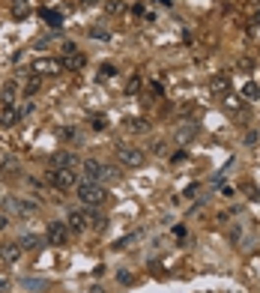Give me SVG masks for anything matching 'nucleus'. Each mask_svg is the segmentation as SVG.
Masks as SVG:
<instances>
[{"mask_svg":"<svg viewBox=\"0 0 260 293\" xmlns=\"http://www.w3.org/2000/svg\"><path fill=\"white\" fill-rule=\"evenodd\" d=\"M78 198L84 206H102L108 201V189L102 186V182H78Z\"/></svg>","mask_w":260,"mask_h":293,"instance_id":"f257e3e1","label":"nucleus"},{"mask_svg":"<svg viewBox=\"0 0 260 293\" xmlns=\"http://www.w3.org/2000/svg\"><path fill=\"white\" fill-rule=\"evenodd\" d=\"M48 168H51V171H78V168H81V159L72 153V150H57V153H51Z\"/></svg>","mask_w":260,"mask_h":293,"instance_id":"f03ea898","label":"nucleus"},{"mask_svg":"<svg viewBox=\"0 0 260 293\" xmlns=\"http://www.w3.org/2000/svg\"><path fill=\"white\" fill-rule=\"evenodd\" d=\"M3 212L12 218V215H33V212H39V204H33V201H21V198H3Z\"/></svg>","mask_w":260,"mask_h":293,"instance_id":"7ed1b4c3","label":"nucleus"},{"mask_svg":"<svg viewBox=\"0 0 260 293\" xmlns=\"http://www.w3.org/2000/svg\"><path fill=\"white\" fill-rule=\"evenodd\" d=\"M48 182L63 192H69L72 186H78L81 182V171H48Z\"/></svg>","mask_w":260,"mask_h":293,"instance_id":"20e7f679","label":"nucleus"},{"mask_svg":"<svg viewBox=\"0 0 260 293\" xmlns=\"http://www.w3.org/2000/svg\"><path fill=\"white\" fill-rule=\"evenodd\" d=\"M117 159H120V165H126V168H141V165H144V153L138 150V146H132V144H120V146H117Z\"/></svg>","mask_w":260,"mask_h":293,"instance_id":"39448f33","label":"nucleus"},{"mask_svg":"<svg viewBox=\"0 0 260 293\" xmlns=\"http://www.w3.org/2000/svg\"><path fill=\"white\" fill-rule=\"evenodd\" d=\"M33 72L36 75H63V63L60 60H54V57H36L33 60Z\"/></svg>","mask_w":260,"mask_h":293,"instance_id":"423d86ee","label":"nucleus"},{"mask_svg":"<svg viewBox=\"0 0 260 293\" xmlns=\"http://www.w3.org/2000/svg\"><path fill=\"white\" fill-rule=\"evenodd\" d=\"M90 218H93V209H69V231L72 234H81L90 228Z\"/></svg>","mask_w":260,"mask_h":293,"instance_id":"0eeeda50","label":"nucleus"},{"mask_svg":"<svg viewBox=\"0 0 260 293\" xmlns=\"http://www.w3.org/2000/svg\"><path fill=\"white\" fill-rule=\"evenodd\" d=\"M81 176H84V182H102L105 186V165L96 159H87V162H81Z\"/></svg>","mask_w":260,"mask_h":293,"instance_id":"6e6552de","label":"nucleus"},{"mask_svg":"<svg viewBox=\"0 0 260 293\" xmlns=\"http://www.w3.org/2000/svg\"><path fill=\"white\" fill-rule=\"evenodd\" d=\"M45 239H48L51 245H66V242H69V225H66V222H51Z\"/></svg>","mask_w":260,"mask_h":293,"instance_id":"1a4fd4ad","label":"nucleus"},{"mask_svg":"<svg viewBox=\"0 0 260 293\" xmlns=\"http://www.w3.org/2000/svg\"><path fill=\"white\" fill-rule=\"evenodd\" d=\"M18 93H21V84H18L15 78L3 81V87H0V105H6V108H15V99H18Z\"/></svg>","mask_w":260,"mask_h":293,"instance_id":"9d476101","label":"nucleus"},{"mask_svg":"<svg viewBox=\"0 0 260 293\" xmlns=\"http://www.w3.org/2000/svg\"><path fill=\"white\" fill-rule=\"evenodd\" d=\"M18 120H21V111H18V108H6V105H0V129H12Z\"/></svg>","mask_w":260,"mask_h":293,"instance_id":"9b49d317","label":"nucleus"},{"mask_svg":"<svg viewBox=\"0 0 260 293\" xmlns=\"http://www.w3.org/2000/svg\"><path fill=\"white\" fill-rule=\"evenodd\" d=\"M18 258H21V245L18 242H3L0 245V261L3 264H18Z\"/></svg>","mask_w":260,"mask_h":293,"instance_id":"f8f14e48","label":"nucleus"},{"mask_svg":"<svg viewBox=\"0 0 260 293\" xmlns=\"http://www.w3.org/2000/svg\"><path fill=\"white\" fill-rule=\"evenodd\" d=\"M209 90H212L215 96H228V93H231V78H228V75H215V78L209 81Z\"/></svg>","mask_w":260,"mask_h":293,"instance_id":"ddd939ff","label":"nucleus"},{"mask_svg":"<svg viewBox=\"0 0 260 293\" xmlns=\"http://www.w3.org/2000/svg\"><path fill=\"white\" fill-rule=\"evenodd\" d=\"M195 135H198V126H195V123H185L182 129H176V144L185 146L189 141H195Z\"/></svg>","mask_w":260,"mask_h":293,"instance_id":"4468645a","label":"nucleus"},{"mask_svg":"<svg viewBox=\"0 0 260 293\" xmlns=\"http://www.w3.org/2000/svg\"><path fill=\"white\" fill-rule=\"evenodd\" d=\"M84 63H87V60H84L81 51H66V63H63V69H75V72H78V69H84Z\"/></svg>","mask_w":260,"mask_h":293,"instance_id":"2eb2a0df","label":"nucleus"},{"mask_svg":"<svg viewBox=\"0 0 260 293\" xmlns=\"http://www.w3.org/2000/svg\"><path fill=\"white\" fill-rule=\"evenodd\" d=\"M18 245H21V251H33V248H39V245H42V236H36V234H24V236L18 239Z\"/></svg>","mask_w":260,"mask_h":293,"instance_id":"dca6fc26","label":"nucleus"},{"mask_svg":"<svg viewBox=\"0 0 260 293\" xmlns=\"http://www.w3.org/2000/svg\"><path fill=\"white\" fill-rule=\"evenodd\" d=\"M39 87H42V75H36V72H33V75L24 81V96H33Z\"/></svg>","mask_w":260,"mask_h":293,"instance_id":"f3484780","label":"nucleus"},{"mask_svg":"<svg viewBox=\"0 0 260 293\" xmlns=\"http://www.w3.org/2000/svg\"><path fill=\"white\" fill-rule=\"evenodd\" d=\"M42 18H45V24H51V27H63V15L54 12V9H42Z\"/></svg>","mask_w":260,"mask_h":293,"instance_id":"a211bd4d","label":"nucleus"},{"mask_svg":"<svg viewBox=\"0 0 260 293\" xmlns=\"http://www.w3.org/2000/svg\"><path fill=\"white\" fill-rule=\"evenodd\" d=\"M87 33H90V39H102V42H105V39H111V33H108V30H105L102 24H96V27H90Z\"/></svg>","mask_w":260,"mask_h":293,"instance_id":"6ab92c4d","label":"nucleus"},{"mask_svg":"<svg viewBox=\"0 0 260 293\" xmlns=\"http://www.w3.org/2000/svg\"><path fill=\"white\" fill-rule=\"evenodd\" d=\"M21 287H24V290H42L45 281H42V278H21Z\"/></svg>","mask_w":260,"mask_h":293,"instance_id":"aec40b11","label":"nucleus"},{"mask_svg":"<svg viewBox=\"0 0 260 293\" xmlns=\"http://www.w3.org/2000/svg\"><path fill=\"white\" fill-rule=\"evenodd\" d=\"M242 96H245V99H260V87H257L254 81H248V84L242 87Z\"/></svg>","mask_w":260,"mask_h":293,"instance_id":"412c9836","label":"nucleus"},{"mask_svg":"<svg viewBox=\"0 0 260 293\" xmlns=\"http://www.w3.org/2000/svg\"><path fill=\"white\" fill-rule=\"evenodd\" d=\"M12 15L15 18H24L27 15V0H12Z\"/></svg>","mask_w":260,"mask_h":293,"instance_id":"4be33fe9","label":"nucleus"},{"mask_svg":"<svg viewBox=\"0 0 260 293\" xmlns=\"http://www.w3.org/2000/svg\"><path fill=\"white\" fill-rule=\"evenodd\" d=\"M90 228H93V231H105V228H108V218L93 212V218H90Z\"/></svg>","mask_w":260,"mask_h":293,"instance_id":"5701e85b","label":"nucleus"},{"mask_svg":"<svg viewBox=\"0 0 260 293\" xmlns=\"http://www.w3.org/2000/svg\"><path fill=\"white\" fill-rule=\"evenodd\" d=\"M108 12H126V3H123V0H108Z\"/></svg>","mask_w":260,"mask_h":293,"instance_id":"b1692460","label":"nucleus"},{"mask_svg":"<svg viewBox=\"0 0 260 293\" xmlns=\"http://www.w3.org/2000/svg\"><path fill=\"white\" fill-rule=\"evenodd\" d=\"M90 126H93V129H96V132H102V129H105V126H108V120H105V114H96V117H93V120H90Z\"/></svg>","mask_w":260,"mask_h":293,"instance_id":"393cba45","label":"nucleus"},{"mask_svg":"<svg viewBox=\"0 0 260 293\" xmlns=\"http://www.w3.org/2000/svg\"><path fill=\"white\" fill-rule=\"evenodd\" d=\"M138 236H141V234H129V236H123V239H120V242H117L114 248H129V245H132V242H135Z\"/></svg>","mask_w":260,"mask_h":293,"instance_id":"a878e982","label":"nucleus"},{"mask_svg":"<svg viewBox=\"0 0 260 293\" xmlns=\"http://www.w3.org/2000/svg\"><path fill=\"white\" fill-rule=\"evenodd\" d=\"M129 126H132L135 132H146V120H129Z\"/></svg>","mask_w":260,"mask_h":293,"instance_id":"bb28decb","label":"nucleus"},{"mask_svg":"<svg viewBox=\"0 0 260 293\" xmlns=\"http://www.w3.org/2000/svg\"><path fill=\"white\" fill-rule=\"evenodd\" d=\"M138 87H141V75H135V78L129 81V87H126V90H129V93H138Z\"/></svg>","mask_w":260,"mask_h":293,"instance_id":"cd10ccee","label":"nucleus"},{"mask_svg":"<svg viewBox=\"0 0 260 293\" xmlns=\"http://www.w3.org/2000/svg\"><path fill=\"white\" fill-rule=\"evenodd\" d=\"M239 69H242V72H251V69H254V63H251L248 57H242V60H239Z\"/></svg>","mask_w":260,"mask_h":293,"instance_id":"c85d7f7f","label":"nucleus"},{"mask_svg":"<svg viewBox=\"0 0 260 293\" xmlns=\"http://www.w3.org/2000/svg\"><path fill=\"white\" fill-rule=\"evenodd\" d=\"M225 105H228V108H231V111H236V108H242V102H236V99H233V96H228V102H225Z\"/></svg>","mask_w":260,"mask_h":293,"instance_id":"c756f323","label":"nucleus"},{"mask_svg":"<svg viewBox=\"0 0 260 293\" xmlns=\"http://www.w3.org/2000/svg\"><path fill=\"white\" fill-rule=\"evenodd\" d=\"M111 75H114V66L105 63V66H102V78H111Z\"/></svg>","mask_w":260,"mask_h":293,"instance_id":"7c9ffc66","label":"nucleus"},{"mask_svg":"<svg viewBox=\"0 0 260 293\" xmlns=\"http://www.w3.org/2000/svg\"><path fill=\"white\" fill-rule=\"evenodd\" d=\"M117 281H123V284H129V281H132V272H126V269H123V272H117Z\"/></svg>","mask_w":260,"mask_h":293,"instance_id":"2f4dec72","label":"nucleus"},{"mask_svg":"<svg viewBox=\"0 0 260 293\" xmlns=\"http://www.w3.org/2000/svg\"><path fill=\"white\" fill-rule=\"evenodd\" d=\"M3 290H9V278H6V275H0V293H3Z\"/></svg>","mask_w":260,"mask_h":293,"instance_id":"473e14b6","label":"nucleus"},{"mask_svg":"<svg viewBox=\"0 0 260 293\" xmlns=\"http://www.w3.org/2000/svg\"><path fill=\"white\" fill-rule=\"evenodd\" d=\"M6 225H9V215H6V212H0V231H3Z\"/></svg>","mask_w":260,"mask_h":293,"instance_id":"72a5a7b5","label":"nucleus"},{"mask_svg":"<svg viewBox=\"0 0 260 293\" xmlns=\"http://www.w3.org/2000/svg\"><path fill=\"white\" fill-rule=\"evenodd\" d=\"M156 3H159V6H168V9H171V3H173V0H156Z\"/></svg>","mask_w":260,"mask_h":293,"instance_id":"f704fd0d","label":"nucleus"},{"mask_svg":"<svg viewBox=\"0 0 260 293\" xmlns=\"http://www.w3.org/2000/svg\"><path fill=\"white\" fill-rule=\"evenodd\" d=\"M81 3H84V6H93V3H99V0H81Z\"/></svg>","mask_w":260,"mask_h":293,"instance_id":"c9c22d12","label":"nucleus"}]
</instances>
